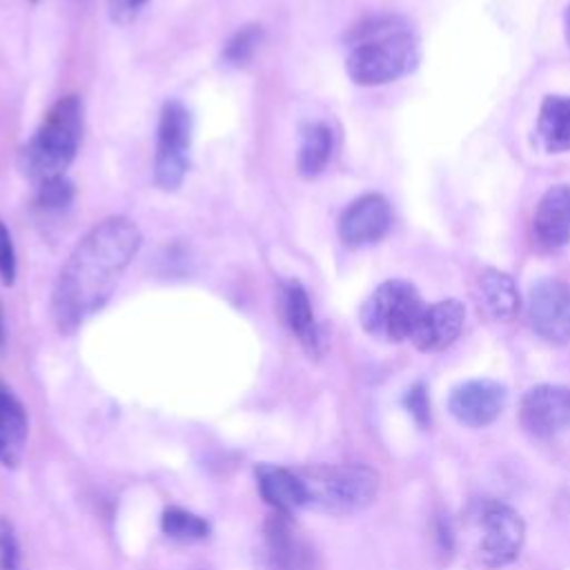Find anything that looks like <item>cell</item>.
I'll list each match as a JSON object with an SVG mask.
<instances>
[{"label":"cell","mask_w":570,"mask_h":570,"mask_svg":"<svg viewBox=\"0 0 570 570\" xmlns=\"http://www.w3.org/2000/svg\"><path fill=\"white\" fill-rule=\"evenodd\" d=\"M419 62L416 36L396 18H374L352 33L347 76L361 87L399 80Z\"/></svg>","instance_id":"7a4b0ae2"},{"label":"cell","mask_w":570,"mask_h":570,"mask_svg":"<svg viewBox=\"0 0 570 570\" xmlns=\"http://www.w3.org/2000/svg\"><path fill=\"white\" fill-rule=\"evenodd\" d=\"M392 227V207L381 194H363L352 200L338 218V238L345 247L358 249L379 243Z\"/></svg>","instance_id":"8fae6325"},{"label":"cell","mask_w":570,"mask_h":570,"mask_svg":"<svg viewBox=\"0 0 570 570\" xmlns=\"http://www.w3.org/2000/svg\"><path fill=\"white\" fill-rule=\"evenodd\" d=\"M0 276L4 285H13L16 281V247L2 220H0Z\"/></svg>","instance_id":"484cf974"},{"label":"cell","mask_w":570,"mask_h":570,"mask_svg":"<svg viewBox=\"0 0 570 570\" xmlns=\"http://www.w3.org/2000/svg\"><path fill=\"white\" fill-rule=\"evenodd\" d=\"M474 552L488 568L512 563L525 541V523L521 514L501 501H483L472 514Z\"/></svg>","instance_id":"8992f818"},{"label":"cell","mask_w":570,"mask_h":570,"mask_svg":"<svg viewBox=\"0 0 570 570\" xmlns=\"http://www.w3.org/2000/svg\"><path fill=\"white\" fill-rule=\"evenodd\" d=\"M332 147H334V136L325 122L303 125L298 156H296L298 174L307 180L321 176L332 158Z\"/></svg>","instance_id":"d6986e66"},{"label":"cell","mask_w":570,"mask_h":570,"mask_svg":"<svg viewBox=\"0 0 570 570\" xmlns=\"http://www.w3.org/2000/svg\"><path fill=\"white\" fill-rule=\"evenodd\" d=\"M534 236L548 249L570 243V185L550 187L534 212Z\"/></svg>","instance_id":"5bb4252c"},{"label":"cell","mask_w":570,"mask_h":570,"mask_svg":"<svg viewBox=\"0 0 570 570\" xmlns=\"http://www.w3.org/2000/svg\"><path fill=\"white\" fill-rule=\"evenodd\" d=\"M283 316L287 321V327L296 336V341L303 345V350L309 356H318L323 350L321 330L314 318L307 289L294 278L283 283Z\"/></svg>","instance_id":"2e32d148"},{"label":"cell","mask_w":570,"mask_h":570,"mask_svg":"<svg viewBox=\"0 0 570 570\" xmlns=\"http://www.w3.org/2000/svg\"><path fill=\"white\" fill-rule=\"evenodd\" d=\"M261 42H263V27L261 24H245L243 29H238L225 42L223 60L232 67H245L254 58Z\"/></svg>","instance_id":"7402d4cb"},{"label":"cell","mask_w":570,"mask_h":570,"mask_svg":"<svg viewBox=\"0 0 570 570\" xmlns=\"http://www.w3.org/2000/svg\"><path fill=\"white\" fill-rule=\"evenodd\" d=\"M566 40H568V45H570V4H568V9H566Z\"/></svg>","instance_id":"f1b7e54d"},{"label":"cell","mask_w":570,"mask_h":570,"mask_svg":"<svg viewBox=\"0 0 570 570\" xmlns=\"http://www.w3.org/2000/svg\"><path fill=\"white\" fill-rule=\"evenodd\" d=\"M403 405L407 407V412L414 416V421L419 425H430V396L423 383H414L405 396H403Z\"/></svg>","instance_id":"d4e9b609"},{"label":"cell","mask_w":570,"mask_h":570,"mask_svg":"<svg viewBox=\"0 0 570 570\" xmlns=\"http://www.w3.org/2000/svg\"><path fill=\"white\" fill-rule=\"evenodd\" d=\"M303 479L307 505L325 514H354L374 503L381 476L365 463L314 465L296 470Z\"/></svg>","instance_id":"277c9868"},{"label":"cell","mask_w":570,"mask_h":570,"mask_svg":"<svg viewBox=\"0 0 570 570\" xmlns=\"http://www.w3.org/2000/svg\"><path fill=\"white\" fill-rule=\"evenodd\" d=\"M423 307L425 303L410 281L390 278L365 298L358 316L370 336L387 343H401L410 338Z\"/></svg>","instance_id":"5b68a950"},{"label":"cell","mask_w":570,"mask_h":570,"mask_svg":"<svg viewBox=\"0 0 570 570\" xmlns=\"http://www.w3.org/2000/svg\"><path fill=\"white\" fill-rule=\"evenodd\" d=\"M508 401L503 383L492 379H470L452 387L448 399L450 414L468 428H485L499 419Z\"/></svg>","instance_id":"30bf717a"},{"label":"cell","mask_w":570,"mask_h":570,"mask_svg":"<svg viewBox=\"0 0 570 570\" xmlns=\"http://www.w3.org/2000/svg\"><path fill=\"white\" fill-rule=\"evenodd\" d=\"M537 134L552 154L570 149V96H546L539 109Z\"/></svg>","instance_id":"ffe728a7"},{"label":"cell","mask_w":570,"mask_h":570,"mask_svg":"<svg viewBox=\"0 0 570 570\" xmlns=\"http://www.w3.org/2000/svg\"><path fill=\"white\" fill-rule=\"evenodd\" d=\"M476 298L483 312L494 321H510L521 307L517 283L499 269H485L476 281Z\"/></svg>","instance_id":"ac0fdd59"},{"label":"cell","mask_w":570,"mask_h":570,"mask_svg":"<svg viewBox=\"0 0 570 570\" xmlns=\"http://www.w3.org/2000/svg\"><path fill=\"white\" fill-rule=\"evenodd\" d=\"M140 245L138 225L125 216H109L82 236L53 285L51 318L58 332L73 334L105 307Z\"/></svg>","instance_id":"6da1fadb"},{"label":"cell","mask_w":570,"mask_h":570,"mask_svg":"<svg viewBox=\"0 0 570 570\" xmlns=\"http://www.w3.org/2000/svg\"><path fill=\"white\" fill-rule=\"evenodd\" d=\"M289 517L292 514L274 512L265 521L263 541L269 570H305L309 566L312 550Z\"/></svg>","instance_id":"4fadbf2b"},{"label":"cell","mask_w":570,"mask_h":570,"mask_svg":"<svg viewBox=\"0 0 570 570\" xmlns=\"http://www.w3.org/2000/svg\"><path fill=\"white\" fill-rule=\"evenodd\" d=\"M256 483H258L261 497L265 499L267 505L274 508V512L292 514L294 510L307 505L305 485L296 470L261 463L256 468Z\"/></svg>","instance_id":"9a60e30c"},{"label":"cell","mask_w":570,"mask_h":570,"mask_svg":"<svg viewBox=\"0 0 570 570\" xmlns=\"http://www.w3.org/2000/svg\"><path fill=\"white\" fill-rule=\"evenodd\" d=\"M465 323V307L454 298L430 303L421 309L410 343L421 352H441L450 347Z\"/></svg>","instance_id":"7c38bea8"},{"label":"cell","mask_w":570,"mask_h":570,"mask_svg":"<svg viewBox=\"0 0 570 570\" xmlns=\"http://www.w3.org/2000/svg\"><path fill=\"white\" fill-rule=\"evenodd\" d=\"M4 345V314H2V305H0V347Z\"/></svg>","instance_id":"83f0119b"},{"label":"cell","mask_w":570,"mask_h":570,"mask_svg":"<svg viewBox=\"0 0 570 570\" xmlns=\"http://www.w3.org/2000/svg\"><path fill=\"white\" fill-rule=\"evenodd\" d=\"M519 421L525 432L550 439L570 428V390L541 383L530 387L519 403Z\"/></svg>","instance_id":"9c48e42d"},{"label":"cell","mask_w":570,"mask_h":570,"mask_svg":"<svg viewBox=\"0 0 570 570\" xmlns=\"http://www.w3.org/2000/svg\"><path fill=\"white\" fill-rule=\"evenodd\" d=\"M0 570H20V546L7 519H0Z\"/></svg>","instance_id":"cb8c5ba5"},{"label":"cell","mask_w":570,"mask_h":570,"mask_svg":"<svg viewBox=\"0 0 570 570\" xmlns=\"http://www.w3.org/2000/svg\"><path fill=\"white\" fill-rule=\"evenodd\" d=\"M191 114L180 100H167L158 116L154 183L163 191H176L189 169Z\"/></svg>","instance_id":"52a82bcc"},{"label":"cell","mask_w":570,"mask_h":570,"mask_svg":"<svg viewBox=\"0 0 570 570\" xmlns=\"http://www.w3.org/2000/svg\"><path fill=\"white\" fill-rule=\"evenodd\" d=\"M82 138V100L65 96L56 100L40 120L33 136L18 154V169L36 185L65 176Z\"/></svg>","instance_id":"3957f363"},{"label":"cell","mask_w":570,"mask_h":570,"mask_svg":"<svg viewBox=\"0 0 570 570\" xmlns=\"http://www.w3.org/2000/svg\"><path fill=\"white\" fill-rule=\"evenodd\" d=\"M149 0H107L109 18L116 24H131Z\"/></svg>","instance_id":"4316f807"},{"label":"cell","mask_w":570,"mask_h":570,"mask_svg":"<svg viewBox=\"0 0 570 570\" xmlns=\"http://www.w3.org/2000/svg\"><path fill=\"white\" fill-rule=\"evenodd\" d=\"M29 434L27 410L20 399L0 383V463L18 465Z\"/></svg>","instance_id":"e0dca14e"},{"label":"cell","mask_w":570,"mask_h":570,"mask_svg":"<svg viewBox=\"0 0 570 570\" xmlns=\"http://www.w3.org/2000/svg\"><path fill=\"white\" fill-rule=\"evenodd\" d=\"M528 323L550 345L570 343V285L539 278L528 292Z\"/></svg>","instance_id":"ba28073f"},{"label":"cell","mask_w":570,"mask_h":570,"mask_svg":"<svg viewBox=\"0 0 570 570\" xmlns=\"http://www.w3.org/2000/svg\"><path fill=\"white\" fill-rule=\"evenodd\" d=\"M160 528L169 539H176V541H200L209 534L207 519L178 505L165 508L160 517Z\"/></svg>","instance_id":"44dd1931"},{"label":"cell","mask_w":570,"mask_h":570,"mask_svg":"<svg viewBox=\"0 0 570 570\" xmlns=\"http://www.w3.org/2000/svg\"><path fill=\"white\" fill-rule=\"evenodd\" d=\"M38 191H36V209H40L42 214H60L65 212L71 203H73V185L65 178V176H58V178H49L40 185H36Z\"/></svg>","instance_id":"603a6c76"}]
</instances>
